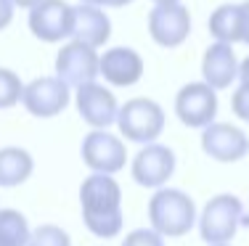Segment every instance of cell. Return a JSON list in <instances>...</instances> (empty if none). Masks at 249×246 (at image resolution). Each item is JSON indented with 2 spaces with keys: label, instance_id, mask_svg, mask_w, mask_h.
<instances>
[{
  "label": "cell",
  "instance_id": "7402d4cb",
  "mask_svg": "<svg viewBox=\"0 0 249 246\" xmlns=\"http://www.w3.org/2000/svg\"><path fill=\"white\" fill-rule=\"evenodd\" d=\"M122 246H164V236H159L154 228H135L124 236Z\"/></svg>",
  "mask_w": 249,
  "mask_h": 246
},
{
  "label": "cell",
  "instance_id": "f546056e",
  "mask_svg": "<svg viewBox=\"0 0 249 246\" xmlns=\"http://www.w3.org/2000/svg\"><path fill=\"white\" fill-rule=\"evenodd\" d=\"M215 246H231V244H215Z\"/></svg>",
  "mask_w": 249,
  "mask_h": 246
},
{
  "label": "cell",
  "instance_id": "277c9868",
  "mask_svg": "<svg viewBox=\"0 0 249 246\" xmlns=\"http://www.w3.org/2000/svg\"><path fill=\"white\" fill-rule=\"evenodd\" d=\"M117 127L122 138L133 143H154L164 130V109L151 98H130L124 106H120Z\"/></svg>",
  "mask_w": 249,
  "mask_h": 246
},
{
  "label": "cell",
  "instance_id": "8992f818",
  "mask_svg": "<svg viewBox=\"0 0 249 246\" xmlns=\"http://www.w3.org/2000/svg\"><path fill=\"white\" fill-rule=\"evenodd\" d=\"M80 156L90 172L117 175L127 164V148H124L122 138H117L109 130H96V127L82 138Z\"/></svg>",
  "mask_w": 249,
  "mask_h": 246
},
{
  "label": "cell",
  "instance_id": "484cf974",
  "mask_svg": "<svg viewBox=\"0 0 249 246\" xmlns=\"http://www.w3.org/2000/svg\"><path fill=\"white\" fill-rule=\"evenodd\" d=\"M241 14H244V37H241V43L249 45V0L241 3Z\"/></svg>",
  "mask_w": 249,
  "mask_h": 246
},
{
  "label": "cell",
  "instance_id": "7a4b0ae2",
  "mask_svg": "<svg viewBox=\"0 0 249 246\" xmlns=\"http://www.w3.org/2000/svg\"><path fill=\"white\" fill-rule=\"evenodd\" d=\"M149 222L164 238H180L196 222V204L180 188H157L149 198Z\"/></svg>",
  "mask_w": 249,
  "mask_h": 246
},
{
  "label": "cell",
  "instance_id": "ffe728a7",
  "mask_svg": "<svg viewBox=\"0 0 249 246\" xmlns=\"http://www.w3.org/2000/svg\"><path fill=\"white\" fill-rule=\"evenodd\" d=\"M24 93V82L19 80V74L14 69L0 66V109H14L21 101Z\"/></svg>",
  "mask_w": 249,
  "mask_h": 246
},
{
  "label": "cell",
  "instance_id": "9c48e42d",
  "mask_svg": "<svg viewBox=\"0 0 249 246\" xmlns=\"http://www.w3.org/2000/svg\"><path fill=\"white\" fill-rule=\"evenodd\" d=\"M69 85L61 77H37L24 85V93H21V103L32 116L37 119H51V116H58L64 109L69 106Z\"/></svg>",
  "mask_w": 249,
  "mask_h": 246
},
{
  "label": "cell",
  "instance_id": "4316f807",
  "mask_svg": "<svg viewBox=\"0 0 249 246\" xmlns=\"http://www.w3.org/2000/svg\"><path fill=\"white\" fill-rule=\"evenodd\" d=\"M239 82L241 85H249V56L244 61H239Z\"/></svg>",
  "mask_w": 249,
  "mask_h": 246
},
{
  "label": "cell",
  "instance_id": "ac0fdd59",
  "mask_svg": "<svg viewBox=\"0 0 249 246\" xmlns=\"http://www.w3.org/2000/svg\"><path fill=\"white\" fill-rule=\"evenodd\" d=\"M35 172V159L27 148L5 146L0 148V188H16Z\"/></svg>",
  "mask_w": 249,
  "mask_h": 246
},
{
  "label": "cell",
  "instance_id": "2e32d148",
  "mask_svg": "<svg viewBox=\"0 0 249 246\" xmlns=\"http://www.w3.org/2000/svg\"><path fill=\"white\" fill-rule=\"evenodd\" d=\"M72 37L80 40V43H85V45H90V48H101L104 43H109L111 21H109V16L104 14L101 5H93V3L74 5Z\"/></svg>",
  "mask_w": 249,
  "mask_h": 246
},
{
  "label": "cell",
  "instance_id": "d4e9b609",
  "mask_svg": "<svg viewBox=\"0 0 249 246\" xmlns=\"http://www.w3.org/2000/svg\"><path fill=\"white\" fill-rule=\"evenodd\" d=\"M80 3H93V5H101V8H124L133 0H80Z\"/></svg>",
  "mask_w": 249,
  "mask_h": 246
},
{
  "label": "cell",
  "instance_id": "7c38bea8",
  "mask_svg": "<svg viewBox=\"0 0 249 246\" xmlns=\"http://www.w3.org/2000/svg\"><path fill=\"white\" fill-rule=\"evenodd\" d=\"M74 103H77V111H80L82 122H88V125L96 127V130H106V127L117 125L120 103H117L114 93H111L109 87L98 85L96 80L77 87Z\"/></svg>",
  "mask_w": 249,
  "mask_h": 246
},
{
  "label": "cell",
  "instance_id": "603a6c76",
  "mask_svg": "<svg viewBox=\"0 0 249 246\" xmlns=\"http://www.w3.org/2000/svg\"><path fill=\"white\" fill-rule=\"evenodd\" d=\"M231 111L241 122H249V85H239L231 96Z\"/></svg>",
  "mask_w": 249,
  "mask_h": 246
},
{
  "label": "cell",
  "instance_id": "52a82bcc",
  "mask_svg": "<svg viewBox=\"0 0 249 246\" xmlns=\"http://www.w3.org/2000/svg\"><path fill=\"white\" fill-rule=\"evenodd\" d=\"M175 114L186 127L201 130L217 116V90L212 85L201 82H188L175 96Z\"/></svg>",
  "mask_w": 249,
  "mask_h": 246
},
{
  "label": "cell",
  "instance_id": "30bf717a",
  "mask_svg": "<svg viewBox=\"0 0 249 246\" xmlns=\"http://www.w3.org/2000/svg\"><path fill=\"white\" fill-rule=\"evenodd\" d=\"M201 151L215 162L233 164L249 154V138L231 122H210L201 127Z\"/></svg>",
  "mask_w": 249,
  "mask_h": 246
},
{
  "label": "cell",
  "instance_id": "8fae6325",
  "mask_svg": "<svg viewBox=\"0 0 249 246\" xmlns=\"http://www.w3.org/2000/svg\"><path fill=\"white\" fill-rule=\"evenodd\" d=\"M149 34L162 48H180L191 34V14L183 3L154 5L149 11Z\"/></svg>",
  "mask_w": 249,
  "mask_h": 246
},
{
  "label": "cell",
  "instance_id": "cb8c5ba5",
  "mask_svg": "<svg viewBox=\"0 0 249 246\" xmlns=\"http://www.w3.org/2000/svg\"><path fill=\"white\" fill-rule=\"evenodd\" d=\"M14 21V0H0V32Z\"/></svg>",
  "mask_w": 249,
  "mask_h": 246
},
{
  "label": "cell",
  "instance_id": "44dd1931",
  "mask_svg": "<svg viewBox=\"0 0 249 246\" xmlns=\"http://www.w3.org/2000/svg\"><path fill=\"white\" fill-rule=\"evenodd\" d=\"M27 246H72V238L61 225H40L32 230Z\"/></svg>",
  "mask_w": 249,
  "mask_h": 246
},
{
  "label": "cell",
  "instance_id": "4fadbf2b",
  "mask_svg": "<svg viewBox=\"0 0 249 246\" xmlns=\"http://www.w3.org/2000/svg\"><path fill=\"white\" fill-rule=\"evenodd\" d=\"M98 58L101 56L96 53V48L72 37V43L61 45L56 56V74L69 87H80L98 77Z\"/></svg>",
  "mask_w": 249,
  "mask_h": 246
},
{
  "label": "cell",
  "instance_id": "f1b7e54d",
  "mask_svg": "<svg viewBox=\"0 0 249 246\" xmlns=\"http://www.w3.org/2000/svg\"><path fill=\"white\" fill-rule=\"evenodd\" d=\"M154 5H167V3H180V0H151Z\"/></svg>",
  "mask_w": 249,
  "mask_h": 246
},
{
  "label": "cell",
  "instance_id": "9a60e30c",
  "mask_svg": "<svg viewBox=\"0 0 249 246\" xmlns=\"http://www.w3.org/2000/svg\"><path fill=\"white\" fill-rule=\"evenodd\" d=\"M201 77L215 90H225L239 80V58L233 53L231 43H212L201 56Z\"/></svg>",
  "mask_w": 249,
  "mask_h": 246
},
{
  "label": "cell",
  "instance_id": "e0dca14e",
  "mask_svg": "<svg viewBox=\"0 0 249 246\" xmlns=\"http://www.w3.org/2000/svg\"><path fill=\"white\" fill-rule=\"evenodd\" d=\"M210 34L217 43H241L244 37V14H241V3H223L212 11L210 21Z\"/></svg>",
  "mask_w": 249,
  "mask_h": 246
},
{
  "label": "cell",
  "instance_id": "83f0119b",
  "mask_svg": "<svg viewBox=\"0 0 249 246\" xmlns=\"http://www.w3.org/2000/svg\"><path fill=\"white\" fill-rule=\"evenodd\" d=\"M35 3H40V0H14V5H19V8H32Z\"/></svg>",
  "mask_w": 249,
  "mask_h": 246
},
{
  "label": "cell",
  "instance_id": "5b68a950",
  "mask_svg": "<svg viewBox=\"0 0 249 246\" xmlns=\"http://www.w3.org/2000/svg\"><path fill=\"white\" fill-rule=\"evenodd\" d=\"M29 32L43 43H61L72 37L74 5L67 0H40L29 8Z\"/></svg>",
  "mask_w": 249,
  "mask_h": 246
},
{
  "label": "cell",
  "instance_id": "ba28073f",
  "mask_svg": "<svg viewBox=\"0 0 249 246\" xmlns=\"http://www.w3.org/2000/svg\"><path fill=\"white\" fill-rule=\"evenodd\" d=\"M175 151L170 146H162V143H143V148L135 154L133 159V180L141 185V188H162L167 185V180L175 175Z\"/></svg>",
  "mask_w": 249,
  "mask_h": 246
},
{
  "label": "cell",
  "instance_id": "5bb4252c",
  "mask_svg": "<svg viewBox=\"0 0 249 246\" xmlns=\"http://www.w3.org/2000/svg\"><path fill=\"white\" fill-rule=\"evenodd\" d=\"M98 77H104L109 85L130 87L143 77V58L138 50L124 48V45L109 48L98 58Z\"/></svg>",
  "mask_w": 249,
  "mask_h": 246
},
{
  "label": "cell",
  "instance_id": "6da1fadb",
  "mask_svg": "<svg viewBox=\"0 0 249 246\" xmlns=\"http://www.w3.org/2000/svg\"><path fill=\"white\" fill-rule=\"evenodd\" d=\"M82 222L96 238H114L124 225L122 188L114 175L90 172L80 185Z\"/></svg>",
  "mask_w": 249,
  "mask_h": 246
},
{
  "label": "cell",
  "instance_id": "3957f363",
  "mask_svg": "<svg viewBox=\"0 0 249 246\" xmlns=\"http://www.w3.org/2000/svg\"><path fill=\"white\" fill-rule=\"evenodd\" d=\"M241 225H249V217L244 214V204L233 193H217L204 204L199 217V236L204 244H231Z\"/></svg>",
  "mask_w": 249,
  "mask_h": 246
},
{
  "label": "cell",
  "instance_id": "d6986e66",
  "mask_svg": "<svg viewBox=\"0 0 249 246\" xmlns=\"http://www.w3.org/2000/svg\"><path fill=\"white\" fill-rule=\"evenodd\" d=\"M29 222L16 209H0V246H27L29 244Z\"/></svg>",
  "mask_w": 249,
  "mask_h": 246
}]
</instances>
